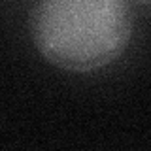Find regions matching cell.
<instances>
[{"mask_svg":"<svg viewBox=\"0 0 151 151\" xmlns=\"http://www.w3.org/2000/svg\"><path fill=\"white\" fill-rule=\"evenodd\" d=\"M132 27L129 0H38L30 30L47 63L89 74L125 53Z\"/></svg>","mask_w":151,"mask_h":151,"instance_id":"1","label":"cell"},{"mask_svg":"<svg viewBox=\"0 0 151 151\" xmlns=\"http://www.w3.org/2000/svg\"><path fill=\"white\" fill-rule=\"evenodd\" d=\"M129 2H130V0H129ZM132 2L142 4V6H151V0H132Z\"/></svg>","mask_w":151,"mask_h":151,"instance_id":"2","label":"cell"}]
</instances>
